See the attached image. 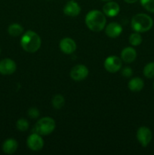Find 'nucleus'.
Returning a JSON list of instances; mask_svg holds the SVG:
<instances>
[{
    "mask_svg": "<svg viewBox=\"0 0 154 155\" xmlns=\"http://www.w3.org/2000/svg\"><path fill=\"white\" fill-rule=\"evenodd\" d=\"M106 15L98 10H91L85 16V24L93 32H100L106 27Z\"/></svg>",
    "mask_w": 154,
    "mask_h": 155,
    "instance_id": "nucleus-1",
    "label": "nucleus"
},
{
    "mask_svg": "<svg viewBox=\"0 0 154 155\" xmlns=\"http://www.w3.org/2000/svg\"><path fill=\"white\" fill-rule=\"evenodd\" d=\"M21 45L23 49L27 52L35 53L40 48L42 39L36 32L29 30L21 37Z\"/></svg>",
    "mask_w": 154,
    "mask_h": 155,
    "instance_id": "nucleus-2",
    "label": "nucleus"
},
{
    "mask_svg": "<svg viewBox=\"0 0 154 155\" xmlns=\"http://www.w3.org/2000/svg\"><path fill=\"white\" fill-rule=\"evenodd\" d=\"M131 28L137 33H144L152 28L153 21L146 14L140 13L134 15L131 19Z\"/></svg>",
    "mask_w": 154,
    "mask_h": 155,
    "instance_id": "nucleus-3",
    "label": "nucleus"
},
{
    "mask_svg": "<svg viewBox=\"0 0 154 155\" xmlns=\"http://www.w3.org/2000/svg\"><path fill=\"white\" fill-rule=\"evenodd\" d=\"M55 121L50 117H45L37 121L35 126V131L40 136H48L55 129Z\"/></svg>",
    "mask_w": 154,
    "mask_h": 155,
    "instance_id": "nucleus-4",
    "label": "nucleus"
},
{
    "mask_svg": "<svg viewBox=\"0 0 154 155\" xmlns=\"http://www.w3.org/2000/svg\"><path fill=\"white\" fill-rule=\"evenodd\" d=\"M122 65V59L115 55L109 56L104 61V68L108 72L116 73L121 69Z\"/></svg>",
    "mask_w": 154,
    "mask_h": 155,
    "instance_id": "nucleus-5",
    "label": "nucleus"
},
{
    "mask_svg": "<svg viewBox=\"0 0 154 155\" xmlns=\"http://www.w3.org/2000/svg\"><path fill=\"white\" fill-rule=\"evenodd\" d=\"M152 138V133L151 130L146 127H141L137 131V139L141 146L146 147Z\"/></svg>",
    "mask_w": 154,
    "mask_h": 155,
    "instance_id": "nucleus-6",
    "label": "nucleus"
},
{
    "mask_svg": "<svg viewBox=\"0 0 154 155\" xmlns=\"http://www.w3.org/2000/svg\"><path fill=\"white\" fill-rule=\"evenodd\" d=\"M27 145L31 151H39L42 149L44 146L43 139L38 133H35L30 135L27 140Z\"/></svg>",
    "mask_w": 154,
    "mask_h": 155,
    "instance_id": "nucleus-7",
    "label": "nucleus"
},
{
    "mask_svg": "<svg viewBox=\"0 0 154 155\" xmlns=\"http://www.w3.org/2000/svg\"><path fill=\"white\" fill-rule=\"evenodd\" d=\"M88 69L83 64H77L70 71V77L75 81H82L88 75Z\"/></svg>",
    "mask_w": 154,
    "mask_h": 155,
    "instance_id": "nucleus-8",
    "label": "nucleus"
},
{
    "mask_svg": "<svg viewBox=\"0 0 154 155\" xmlns=\"http://www.w3.org/2000/svg\"><path fill=\"white\" fill-rule=\"evenodd\" d=\"M17 69V64L12 59L4 58L0 61V74L2 75H11Z\"/></svg>",
    "mask_w": 154,
    "mask_h": 155,
    "instance_id": "nucleus-9",
    "label": "nucleus"
},
{
    "mask_svg": "<svg viewBox=\"0 0 154 155\" xmlns=\"http://www.w3.org/2000/svg\"><path fill=\"white\" fill-rule=\"evenodd\" d=\"M76 43L71 38H63L60 42V50L66 54H72L76 50Z\"/></svg>",
    "mask_w": 154,
    "mask_h": 155,
    "instance_id": "nucleus-10",
    "label": "nucleus"
},
{
    "mask_svg": "<svg viewBox=\"0 0 154 155\" xmlns=\"http://www.w3.org/2000/svg\"><path fill=\"white\" fill-rule=\"evenodd\" d=\"M81 12V8L78 2L74 0H70L65 5L63 8V13L69 17H76L78 16Z\"/></svg>",
    "mask_w": 154,
    "mask_h": 155,
    "instance_id": "nucleus-11",
    "label": "nucleus"
},
{
    "mask_svg": "<svg viewBox=\"0 0 154 155\" xmlns=\"http://www.w3.org/2000/svg\"><path fill=\"white\" fill-rule=\"evenodd\" d=\"M103 12L104 15L107 17H110V18L116 17L120 12V6L116 2H107V3L103 7Z\"/></svg>",
    "mask_w": 154,
    "mask_h": 155,
    "instance_id": "nucleus-12",
    "label": "nucleus"
},
{
    "mask_svg": "<svg viewBox=\"0 0 154 155\" xmlns=\"http://www.w3.org/2000/svg\"><path fill=\"white\" fill-rule=\"evenodd\" d=\"M122 32V27L119 24L116 22L110 23L105 27V33L107 36L110 38H116L121 35Z\"/></svg>",
    "mask_w": 154,
    "mask_h": 155,
    "instance_id": "nucleus-13",
    "label": "nucleus"
},
{
    "mask_svg": "<svg viewBox=\"0 0 154 155\" xmlns=\"http://www.w3.org/2000/svg\"><path fill=\"white\" fill-rule=\"evenodd\" d=\"M137 58L136 50L132 47H126L121 52V59L125 63H131Z\"/></svg>",
    "mask_w": 154,
    "mask_h": 155,
    "instance_id": "nucleus-14",
    "label": "nucleus"
},
{
    "mask_svg": "<svg viewBox=\"0 0 154 155\" xmlns=\"http://www.w3.org/2000/svg\"><path fill=\"white\" fill-rule=\"evenodd\" d=\"M18 148V143L15 139H8L3 142L2 144V151L3 152L7 154H12L16 152Z\"/></svg>",
    "mask_w": 154,
    "mask_h": 155,
    "instance_id": "nucleus-15",
    "label": "nucleus"
},
{
    "mask_svg": "<svg viewBox=\"0 0 154 155\" xmlns=\"http://www.w3.org/2000/svg\"><path fill=\"white\" fill-rule=\"evenodd\" d=\"M128 86V89L132 92H140L143 89V86H144V82L140 77H134L130 80Z\"/></svg>",
    "mask_w": 154,
    "mask_h": 155,
    "instance_id": "nucleus-16",
    "label": "nucleus"
},
{
    "mask_svg": "<svg viewBox=\"0 0 154 155\" xmlns=\"http://www.w3.org/2000/svg\"><path fill=\"white\" fill-rule=\"evenodd\" d=\"M8 32L11 36H19L24 32V27L18 24H12L8 28Z\"/></svg>",
    "mask_w": 154,
    "mask_h": 155,
    "instance_id": "nucleus-17",
    "label": "nucleus"
},
{
    "mask_svg": "<svg viewBox=\"0 0 154 155\" xmlns=\"http://www.w3.org/2000/svg\"><path fill=\"white\" fill-rule=\"evenodd\" d=\"M65 104L64 97L60 94H57L52 98V105L55 109H61Z\"/></svg>",
    "mask_w": 154,
    "mask_h": 155,
    "instance_id": "nucleus-18",
    "label": "nucleus"
},
{
    "mask_svg": "<svg viewBox=\"0 0 154 155\" xmlns=\"http://www.w3.org/2000/svg\"><path fill=\"white\" fill-rule=\"evenodd\" d=\"M128 41L129 43L133 46H137V45H140L142 42V36L140 34L137 32H135L134 33H131L128 38Z\"/></svg>",
    "mask_w": 154,
    "mask_h": 155,
    "instance_id": "nucleus-19",
    "label": "nucleus"
},
{
    "mask_svg": "<svg viewBox=\"0 0 154 155\" xmlns=\"http://www.w3.org/2000/svg\"><path fill=\"white\" fill-rule=\"evenodd\" d=\"M143 75L148 79L154 78V62H149L143 68Z\"/></svg>",
    "mask_w": 154,
    "mask_h": 155,
    "instance_id": "nucleus-20",
    "label": "nucleus"
},
{
    "mask_svg": "<svg viewBox=\"0 0 154 155\" xmlns=\"http://www.w3.org/2000/svg\"><path fill=\"white\" fill-rule=\"evenodd\" d=\"M16 127L19 131L25 132L29 128V122L24 118H21L16 123Z\"/></svg>",
    "mask_w": 154,
    "mask_h": 155,
    "instance_id": "nucleus-21",
    "label": "nucleus"
},
{
    "mask_svg": "<svg viewBox=\"0 0 154 155\" xmlns=\"http://www.w3.org/2000/svg\"><path fill=\"white\" fill-rule=\"evenodd\" d=\"M141 5L147 12L154 13V0H140Z\"/></svg>",
    "mask_w": 154,
    "mask_h": 155,
    "instance_id": "nucleus-22",
    "label": "nucleus"
},
{
    "mask_svg": "<svg viewBox=\"0 0 154 155\" xmlns=\"http://www.w3.org/2000/svg\"><path fill=\"white\" fill-rule=\"evenodd\" d=\"M27 114L31 119H37L39 117V110L36 107H31L28 110Z\"/></svg>",
    "mask_w": 154,
    "mask_h": 155,
    "instance_id": "nucleus-23",
    "label": "nucleus"
},
{
    "mask_svg": "<svg viewBox=\"0 0 154 155\" xmlns=\"http://www.w3.org/2000/svg\"><path fill=\"white\" fill-rule=\"evenodd\" d=\"M133 74V71L132 69L131 68H125L122 71V75L124 77H126V78H129L132 76Z\"/></svg>",
    "mask_w": 154,
    "mask_h": 155,
    "instance_id": "nucleus-24",
    "label": "nucleus"
},
{
    "mask_svg": "<svg viewBox=\"0 0 154 155\" xmlns=\"http://www.w3.org/2000/svg\"><path fill=\"white\" fill-rule=\"evenodd\" d=\"M138 0H124V2H125L128 4H134V3L137 2Z\"/></svg>",
    "mask_w": 154,
    "mask_h": 155,
    "instance_id": "nucleus-25",
    "label": "nucleus"
},
{
    "mask_svg": "<svg viewBox=\"0 0 154 155\" xmlns=\"http://www.w3.org/2000/svg\"><path fill=\"white\" fill-rule=\"evenodd\" d=\"M101 1H104V2H110V1H112V0H101Z\"/></svg>",
    "mask_w": 154,
    "mask_h": 155,
    "instance_id": "nucleus-26",
    "label": "nucleus"
},
{
    "mask_svg": "<svg viewBox=\"0 0 154 155\" xmlns=\"http://www.w3.org/2000/svg\"><path fill=\"white\" fill-rule=\"evenodd\" d=\"M153 89H154V83H153Z\"/></svg>",
    "mask_w": 154,
    "mask_h": 155,
    "instance_id": "nucleus-27",
    "label": "nucleus"
},
{
    "mask_svg": "<svg viewBox=\"0 0 154 155\" xmlns=\"http://www.w3.org/2000/svg\"><path fill=\"white\" fill-rule=\"evenodd\" d=\"M0 52H1V49H0Z\"/></svg>",
    "mask_w": 154,
    "mask_h": 155,
    "instance_id": "nucleus-28",
    "label": "nucleus"
}]
</instances>
